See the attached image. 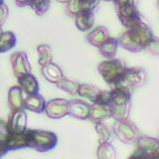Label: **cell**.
Wrapping results in <instances>:
<instances>
[{"label":"cell","mask_w":159,"mask_h":159,"mask_svg":"<svg viewBox=\"0 0 159 159\" xmlns=\"http://www.w3.org/2000/svg\"><path fill=\"white\" fill-rule=\"evenodd\" d=\"M132 89L122 84H116L111 89V99L108 107L111 117L116 120H124L129 118L131 109Z\"/></svg>","instance_id":"1"},{"label":"cell","mask_w":159,"mask_h":159,"mask_svg":"<svg viewBox=\"0 0 159 159\" xmlns=\"http://www.w3.org/2000/svg\"><path fill=\"white\" fill-rule=\"evenodd\" d=\"M58 136L55 132L42 129H29L28 147L38 152L51 151L57 146Z\"/></svg>","instance_id":"2"},{"label":"cell","mask_w":159,"mask_h":159,"mask_svg":"<svg viewBox=\"0 0 159 159\" xmlns=\"http://www.w3.org/2000/svg\"><path fill=\"white\" fill-rule=\"evenodd\" d=\"M126 69V64L121 60L116 58L104 60L98 66V71L103 81L112 87L120 81Z\"/></svg>","instance_id":"3"},{"label":"cell","mask_w":159,"mask_h":159,"mask_svg":"<svg viewBox=\"0 0 159 159\" xmlns=\"http://www.w3.org/2000/svg\"><path fill=\"white\" fill-rule=\"evenodd\" d=\"M112 131L118 140L124 144L135 143L138 137L141 135L140 130L136 126V124L129 119L116 120L112 127Z\"/></svg>","instance_id":"4"},{"label":"cell","mask_w":159,"mask_h":159,"mask_svg":"<svg viewBox=\"0 0 159 159\" xmlns=\"http://www.w3.org/2000/svg\"><path fill=\"white\" fill-rule=\"evenodd\" d=\"M147 75L145 70L140 67H133L128 68L122 75V77L116 84H122L129 89H135L143 86L146 82ZM116 86V84H114Z\"/></svg>","instance_id":"5"},{"label":"cell","mask_w":159,"mask_h":159,"mask_svg":"<svg viewBox=\"0 0 159 159\" xmlns=\"http://www.w3.org/2000/svg\"><path fill=\"white\" fill-rule=\"evenodd\" d=\"M136 150L143 155L153 159H158L159 140L155 137L148 135H140L136 140Z\"/></svg>","instance_id":"6"},{"label":"cell","mask_w":159,"mask_h":159,"mask_svg":"<svg viewBox=\"0 0 159 159\" xmlns=\"http://www.w3.org/2000/svg\"><path fill=\"white\" fill-rule=\"evenodd\" d=\"M69 101L65 98H53L46 102L45 111L47 116L52 119H60L68 116Z\"/></svg>","instance_id":"7"},{"label":"cell","mask_w":159,"mask_h":159,"mask_svg":"<svg viewBox=\"0 0 159 159\" xmlns=\"http://www.w3.org/2000/svg\"><path fill=\"white\" fill-rule=\"evenodd\" d=\"M27 112L25 111L24 108L12 111L7 121L9 134H17L24 132L27 129Z\"/></svg>","instance_id":"8"},{"label":"cell","mask_w":159,"mask_h":159,"mask_svg":"<svg viewBox=\"0 0 159 159\" xmlns=\"http://www.w3.org/2000/svg\"><path fill=\"white\" fill-rule=\"evenodd\" d=\"M10 62H11L13 74L16 78L22 76L24 74L31 73L32 71L28 56L25 52L14 53L10 58Z\"/></svg>","instance_id":"9"},{"label":"cell","mask_w":159,"mask_h":159,"mask_svg":"<svg viewBox=\"0 0 159 159\" xmlns=\"http://www.w3.org/2000/svg\"><path fill=\"white\" fill-rule=\"evenodd\" d=\"M91 104L83 99H71L68 104V116H71L80 120H86L89 118Z\"/></svg>","instance_id":"10"},{"label":"cell","mask_w":159,"mask_h":159,"mask_svg":"<svg viewBox=\"0 0 159 159\" xmlns=\"http://www.w3.org/2000/svg\"><path fill=\"white\" fill-rule=\"evenodd\" d=\"M117 42L123 49L131 53H138L144 49L141 41L131 30H127V32L123 33L121 37L117 40Z\"/></svg>","instance_id":"11"},{"label":"cell","mask_w":159,"mask_h":159,"mask_svg":"<svg viewBox=\"0 0 159 159\" xmlns=\"http://www.w3.org/2000/svg\"><path fill=\"white\" fill-rule=\"evenodd\" d=\"M3 140L8 151L27 148L29 144V129H26L22 133L8 134L6 137L3 138Z\"/></svg>","instance_id":"12"},{"label":"cell","mask_w":159,"mask_h":159,"mask_svg":"<svg viewBox=\"0 0 159 159\" xmlns=\"http://www.w3.org/2000/svg\"><path fill=\"white\" fill-rule=\"evenodd\" d=\"M111 117V111H109V107L107 104H98V103L91 104L88 119H89L94 124L104 122Z\"/></svg>","instance_id":"13"},{"label":"cell","mask_w":159,"mask_h":159,"mask_svg":"<svg viewBox=\"0 0 159 159\" xmlns=\"http://www.w3.org/2000/svg\"><path fill=\"white\" fill-rule=\"evenodd\" d=\"M17 81H18V86L21 88L24 93L34 94V93H39V89H40L39 83L37 81L36 77H35L32 73H27L18 77Z\"/></svg>","instance_id":"14"},{"label":"cell","mask_w":159,"mask_h":159,"mask_svg":"<svg viewBox=\"0 0 159 159\" xmlns=\"http://www.w3.org/2000/svg\"><path fill=\"white\" fill-rule=\"evenodd\" d=\"M46 101L39 93L34 94H26L24 98V109L35 113H43L45 111Z\"/></svg>","instance_id":"15"},{"label":"cell","mask_w":159,"mask_h":159,"mask_svg":"<svg viewBox=\"0 0 159 159\" xmlns=\"http://www.w3.org/2000/svg\"><path fill=\"white\" fill-rule=\"evenodd\" d=\"M24 93L19 86H13L9 89L7 102L11 111L24 108Z\"/></svg>","instance_id":"16"},{"label":"cell","mask_w":159,"mask_h":159,"mask_svg":"<svg viewBox=\"0 0 159 159\" xmlns=\"http://www.w3.org/2000/svg\"><path fill=\"white\" fill-rule=\"evenodd\" d=\"M102 91V89L91 84H79L77 93L80 97L89 99L93 103H98Z\"/></svg>","instance_id":"17"},{"label":"cell","mask_w":159,"mask_h":159,"mask_svg":"<svg viewBox=\"0 0 159 159\" xmlns=\"http://www.w3.org/2000/svg\"><path fill=\"white\" fill-rule=\"evenodd\" d=\"M41 72L43 77L51 84H56L64 77L62 69L57 64H54L53 62L46 65V66L41 67Z\"/></svg>","instance_id":"18"},{"label":"cell","mask_w":159,"mask_h":159,"mask_svg":"<svg viewBox=\"0 0 159 159\" xmlns=\"http://www.w3.org/2000/svg\"><path fill=\"white\" fill-rule=\"evenodd\" d=\"M117 47H118L117 40L116 38L109 37L107 41H104L98 47V51L102 57H104L107 60H109L116 58L117 53Z\"/></svg>","instance_id":"19"},{"label":"cell","mask_w":159,"mask_h":159,"mask_svg":"<svg viewBox=\"0 0 159 159\" xmlns=\"http://www.w3.org/2000/svg\"><path fill=\"white\" fill-rule=\"evenodd\" d=\"M93 11H81L76 14V25L81 31H88L93 25Z\"/></svg>","instance_id":"20"},{"label":"cell","mask_w":159,"mask_h":159,"mask_svg":"<svg viewBox=\"0 0 159 159\" xmlns=\"http://www.w3.org/2000/svg\"><path fill=\"white\" fill-rule=\"evenodd\" d=\"M108 38H109V35H108L107 30L104 27H98L97 29H94L93 32L89 34L87 40L89 44L93 45V46L98 48L104 41H107Z\"/></svg>","instance_id":"21"},{"label":"cell","mask_w":159,"mask_h":159,"mask_svg":"<svg viewBox=\"0 0 159 159\" xmlns=\"http://www.w3.org/2000/svg\"><path fill=\"white\" fill-rule=\"evenodd\" d=\"M97 157L98 159H116V150L111 142L99 143Z\"/></svg>","instance_id":"22"},{"label":"cell","mask_w":159,"mask_h":159,"mask_svg":"<svg viewBox=\"0 0 159 159\" xmlns=\"http://www.w3.org/2000/svg\"><path fill=\"white\" fill-rule=\"evenodd\" d=\"M38 53V63L40 67L46 66V65L52 63L53 60V52L52 49L48 45H40L37 48Z\"/></svg>","instance_id":"23"},{"label":"cell","mask_w":159,"mask_h":159,"mask_svg":"<svg viewBox=\"0 0 159 159\" xmlns=\"http://www.w3.org/2000/svg\"><path fill=\"white\" fill-rule=\"evenodd\" d=\"M16 45V37L12 32H3L0 34V53H5L14 48Z\"/></svg>","instance_id":"24"},{"label":"cell","mask_w":159,"mask_h":159,"mask_svg":"<svg viewBox=\"0 0 159 159\" xmlns=\"http://www.w3.org/2000/svg\"><path fill=\"white\" fill-rule=\"evenodd\" d=\"M55 84H56V87L61 89V91H64L70 94H76L78 91V87H79V84L77 82L72 81V80L66 78L65 76Z\"/></svg>","instance_id":"25"},{"label":"cell","mask_w":159,"mask_h":159,"mask_svg":"<svg viewBox=\"0 0 159 159\" xmlns=\"http://www.w3.org/2000/svg\"><path fill=\"white\" fill-rule=\"evenodd\" d=\"M96 131L98 135V142H111V130L103 122L96 123Z\"/></svg>","instance_id":"26"},{"label":"cell","mask_w":159,"mask_h":159,"mask_svg":"<svg viewBox=\"0 0 159 159\" xmlns=\"http://www.w3.org/2000/svg\"><path fill=\"white\" fill-rule=\"evenodd\" d=\"M50 0H32L30 6L38 15H42L49 9Z\"/></svg>","instance_id":"27"},{"label":"cell","mask_w":159,"mask_h":159,"mask_svg":"<svg viewBox=\"0 0 159 159\" xmlns=\"http://www.w3.org/2000/svg\"><path fill=\"white\" fill-rule=\"evenodd\" d=\"M144 49H146L149 53H151L154 56H158V40L153 37L152 39H150L149 41L145 44V46H144Z\"/></svg>","instance_id":"28"},{"label":"cell","mask_w":159,"mask_h":159,"mask_svg":"<svg viewBox=\"0 0 159 159\" xmlns=\"http://www.w3.org/2000/svg\"><path fill=\"white\" fill-rule=\"evenodd\" d=\"M9 134L7 121L0 119V138H5Z\"/></svg>","instance_id":"29"},{"label":"cell","mask_w":159,"mask_h":159,"mask_svg":"<svg viewBox=\"0 0 159 159\" xmlns=\"http://www.w3.org/2000/svg\"><path fill=\"white\" fill-rule=\"evenodd\" d=\"M7 8L5 5L1 4L0 5V25H1L3 23V21L5 19H6V16H7Z\"/></svg>","instance_id":"30"},{"label":"cell","mask_w":159,"mask_h":159,"mask_svg":"<svg viewBox=\"0 0 159 159\" xmlns=\"http://www.w3.org/2000/svg\"><path fill=\"white\" fill-rule=\"evenodd\" d=\"M127 159H153V158H150V157H148V156H145V155H143L142 153L140 152H138L137 150L134 152L132 155L129 156Z\"/></svg>","instance_id":"31"},{"label":"cell","mask_w":159,"mask_h":159,"mask_svg":"<svg viewBox=\"0 0 159 159\" xmlns=\"http://www.w3.org/2000/svg\"><path fill=\"white\" fill-rule=\"evenodd\" d=\"M7 152H8V150L6 148V145H5V143H4L3 138H0V159H1Z\"/></svg>","instance_id":"32"},{"label":"cell","mask_w":159,"mask_h":159,"mask_svg":"<svg viewBox=\"0 0 159 159\" xmlns=\"http://www.w3.org/2000/svg\"><path fill=\"white\" fill-rule=\"evenodd\" d=\"M15 1L19 6H26V5H30L32 0H15Z\"/></svg>","instance_id":"33"},{"label":"cell","mask_w":159,"mask_h":159,"mask_svg":"<svg viewBox=\"0 0 159 159\" xmlns=\"http://www.w3.org/2000/svg\"><path fill=\"white\" fill-rule=\"evenodd\" d=\"M116 1V3L118 5V6H120V5H122V4H124V3H126L128 0H114Z\"/></svg>","instance_id":"34"},{"label":"cell","mask_w":159,"mask_h":159,"mask_svg":"<svg viewBox=\"0 0 159 159\" xmlns=\"http://www.w3.org/2000/svg\"><path fill=\"white\" fill-rule=\"evenodd\" d=\"M58 1H60V2H68L69 0H58Z\"/></svg>","instance_id":"35"},{"label":"cell","mask_w":159,"mask_h":159,"mask_svg":"<svg viewBox=\"0 0 159 159\" xmlns=\"http://www.w3.org/2000/svg\"><path fill=\"white\" fill-rule=\"evenodd\" d=\"M3 4V0H0V5Z\"/></svg>","instance_id":"36"},{"label":"cell","mask_w":159,"mask_h":159,"mask_svg":"<svg viewBox=\"0 0 159 159\" xmlns=\"http://www.w3.org/2000/svg\"><path fill=\"white\" fill-rule=\"evenodd\" d=\"M2 33V31H1V28H0V34H1Z\"/></svg>","instance_id":"37"},{"label":"cell","mask_w":159,"mask_h":159,"mask_svg":"<svg viewBox=\"0 0 159 159\" xmlns=\"http://www.w3.org/2000/svg\"><path fill=\"white\" fill-rule=\"evenodd\" d=\"M107 1H111V0H107Z\"/></svg>","instance_id":"38"}]
</instances>
